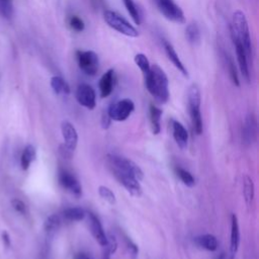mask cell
I'll return each mask as SVG.
<instances>
[{"instance_id": "cell-38", "label": "cell", "mask_w": 259, "mask_h": 259, "mask_svg": "<svg viewBox=\"0 0 259 259\" xmlns=\"http://www.w3.org/2000/svg\"><path fill=\"white\" fill-rule=\"evenodd\" d=\"M2 241H3V244L6 248H9L10 247V244H11V241H10V237H9V234L6 232V231H3L2 232Z\"/></svg>"}, {"instance_id": "cell-2", "label": "cell", "mask_w": 259, "mask_h": 259, "mask_svg": "<svg viewBox=\"0 0 259 259\" xmlns=\"http://www.w3.org/2000/svg\"><path fill=\"white\" fill-rule=\"evenodd\" d=\"M230 30H231V37L237 39L243 46L247 54L248 60L252 66L253 57H254L253 46H252L249 25H248L246 16L241 10H237L233 13Z\"/></svg>"}, {"instance_id": "cell-10", "label": "cell", "mask_w": 259, "mask_h": 259, "mask_svg": "<svg viewBox=\"0 0 259 259\" xmlns=\"http://www.w3.org/2000/svg\"><path fill=\"white\" fill-rule=\"evenodd\" d=\"M76 99L80 105L88 109H93L96 105L95 91L90 85L86 83H82L77 87Z\"/></svg>"}, {"instance_id": "cell-30", "label": "cell", "mask_w": 259, "mask_h": 259, "mask_svg": "<svg viewBox=\"0 0 259 259\" xmlns=\"http://www.w3.org/2000/svg\"><path fill=\"white\" fill-rule=\"evenodd\" d=\"M175 171H176V175L186 186L192 187L195 184V179L189 171H187L181 167H176Z\"/></svg>"}, {"instance_id": "cell-3", "label": "cell", "mask_w": 259, "mask_h": 259, "mask_svg": "<svg viewBox=\"0 0 259 259\" xmlns=\"http://www.w3.org/2000/svg\"><path fill=\"white\" fill-rule=\"evenodd\" d=\"M189 114L191 117L193 130L197 135H200L203 130L202 117L200 112V91L196 84H192L188 89L187 94Z\"/></svg>"}, {"instance_id": "cell-9", "label": "cell", "mask_w": 259, "mask_h": 259, "mask_svg": "<svg viewBox=\"0 0 259 259\" xmlns=\"http://www.w3.org/2000/svg\"><path fill=\"white\" fill-rule=\"evenodd\" d=\"M58 180L60 185L74 196L80 197L82 195V186L79 180L71 172L61 169L58 174Z\"/></svg>"}, {"instance_id": "cell-25", "label": "cell", "mask_w": 259, "mask_h": 259, "mask_svg": "<svg viewBox=\"0 0 259 259\" xmlns=\"http://www.w3.org/2000/svg\"><path fill=\"white\" fill-rule=\"evenodd\" d=\"M51 87L57 94L68 95L71 91L69 84L61 76H53L51 78Z\"/></svg>"}, {"instance_id": "cell-36", "label": "cell", "mask_w": 259, "mask_h": 259, "mask_svg": "<svg viewBox=\"0 0 259 259\" xmlns=\"http://www.w3.org/2000/svg\"><path fill=\"white\" fill-rule=\"evenodd\" d=\"M104 247H105V249H107L109 251L110 254H112V253H114L116 251L117 242H116L115 238L112 235L107 237V243H106V245Z\"/></svg>"}, {"instance_id": "cell-19", "label": "cell", "mask_w": 259, "mask_h": 259, "mask_svg": "<svg viewBox=\"0 0 259 259\" xmlns=\"http://www.w3.org/2000/svg\"><path fill=\"white\" fill-rule=\"evenodd\" d=\"M240 243V231H239V224H238V219L235 213L232 214L231 217V242H230V249L232 255L236 254L238 251Z\"/></svg>"}, {"instance_id": "cell-31", "label": "cell", "mask_w": 259, "mask_h": 259, "mask_svg": "<svg viewBox=\"0 0 259 259\" xmlns=\"http://www.w3.org/2000/svg\"><path fill=\"white\" fill-rule=\"evenodd\" d=\"M67 22H68V25L70 26V28L76 32H81L85 28V23H84L83 19L81 17H79L78 15H75V14L70 15L67 19Z\"/></svg>"}, {"instance_id": "cell-11", "label": "cell", "mask_w": 259, "mask_h": 259, "mask_svg": "<svg viewBox=\"0 0 259 259\" xmlns=\"http://www.w3.org/2000/svg\"><path fill=\"white\" fill-rule=\"evenodd\" d=\"M233 44L235 46V50H236V57H237V62H238V68L243 76V78L245 79V81L247 83H250L251 81V73H250V62L248 60L247 54L243 48V46L235 38H232Z\"/></svg>"}, {"instance_id": "cell-20", "label": "cell", "mask_w": 259, "mask_h": 259, "mask_svg": "<svg viewBox=\"0 0 259 259\" xmlns=\"http://www.w3.org/2000/svg\"><path fill=\"white\" fill-rule=\"evenodd\" d=\"M194 241L197 246H199L202 249H205L207 251H215L219 246L217 238L210 234H204V235L197 236L194 239Z\"/></svg>"}, {"instance_id": "cell-27", "label": "cell", "mask_w": 259, "mask_h": 259, "mask_svg": "<svg viewBox=\"0 0 259 259\" xmlns=\"http://www.w3.org/2000/svg\"><path fill=\"white\" fill-rule=\"evenodd\" d=\"M62 215L66 221L79 222L85 218L86 213L81 207H68L63 210Z\"/></svg>"}, {"instance_id": "cell-41", "label": "cell", "mask_w": 259, "mask_h": 259, "mask_svg": "<svg viewBox=\"0 0 259 259\" xmlns=\"http://www.w3.org/2000/svg\"><path fill=\"white\" fill-rule=\"evenodd\" d=\"M110 257V253L107 249H105V252H104V255H103V259H109Z\"/></svg>"}, {"instance_id": "cell-24", "label": "cell", "mask_w": 259, "mask_h": 259, "mask_svg": "<svg viewBox=\"0 0 259 259\" xmlns=\"http://www.w3.org/2000/svg\"><path fill=\"white\" fill-rule=\"evenodd\" d=\"M185 37L192 46H196L200 42V30L196 22H191L186 26Z\"/></svg>"}, {"instance_id": "cell-23", "label": "cell", "mask_w": 259, "mask_h": 259, "mask_svg": "<svg viewBox=\"0 0 259 259\" xmlns=\"http://www.w3.org/2000/svg\"><path fill=\"white\" fill-rule=\"evenodd\" d=\"M35 149L32 145H27L22 151L21 157H20V166L23 170H27L30 166V164L35 159Z\"/></svg>"}, {"instance_id": "cell-32", "label": "cell", "mask_w": 259, "mask_h": 259, "mask_svg": "<svg viewBox=\"0 0 259 259\" xmlns=\"http://www.w3.org/2000/svg\"><path fill=\"white\" fill-rule=\"evenodd\" d=\"M135 63L140 68L143 75L148 73V71L150 70L151 65H150V62H149V60H148V58L145 54H142V53L137 54L135 56Z\"/></svg>"}, {"instance_id": "cell-33", "label": "cell", "mask_w": 259, "mask_h": 259, "mask_svg": "<svg viewBox=\"0 0 259 259\" xmlns=\"http://www.w3.org/2000/svg\"><path fill=\"white\" fill-rule=\"evenodd\" d=\"M13 14V0H0V15L4 18H11Z\"/></svg>"}, {"instance_id": "cell-7", "label": "cell", "mask_w": 259, "mask_h": 259, "mask_svg": "<svg viewBox=\"0 0 259 259\" xmlns=\"http://www.w3.org/2000/svg\"><path fill=\"white\" fill-rule=\"evenodd\" d=\"M154 2L161 14L168 20L179 24L185 22L184 13L174 0H154Z\"/></svg>"}, {"instance_id": "cell-17", "label": "cell", "mask_w": 259, "mask_h": 259, "mask_svg": "<svg viewBox=\"0 0 259 259\" xmlns=\"http://www.w3.org/2000/svg\"><path fill=\"white\" fill-rule=\"evenodd\" d=\"M163 44V48L165 51L166 56L168 57V59L172 62V64L175 66V68L184 76V77H188V71L185 68V66L183 65V63L181 62L180 58L178 57L175 49L173 48V46L166 39H163L162 41Z\"/></svg>"}, {"instance_id": "cell-16", "label": "cell", "mask_w": 259, "mask_h": 259, "mask_svg": "<svg viewBox=\"0 0 259 259\" xmlns=\"http://www.w3.org/2000/svg\"><path fill=\"white\" fill-rule=\"evenodd\" d=\"M115 84V73L113 69H108L100 78L99 80V91L100 96L102 98H105L109 96L114 88Z\"/></svg>"}, {"instance_id": "cell-13", "label": "cell", "mask_w": 259, "mask_h": 259, "mask_svg": "<svg viewBox=\"0 0 259 259\" xmlns=\"http://www.w3.org/2000/svg\"><path fill=\"white\" fill-rule=\"evenodd\" d=\"M61 130H62V135L64 138L66 150L68 152H73L76 149L77 143H78V134L76 128L71 122L65 120L61 124Z\"/></svg>"}, {"instance_id": "cell-22", "label": "cell", "mask_w": 259, "mask_h": 259, "mask_svg": "<svg viewBox=\"0 0 259 259\" xmlns=\"http://www.w3.org/2000/svg\"><path fill=\"white\" fill-rule=\"evenodd\" d=\"M223 57L225 59V62H226V65H227V68H228V72H229V75H230V78L233 82V84L237 87L240 86V80H239V75H238V71H237V67H236V64L233 60V58L227 53V52H223Z\"/></svg>"}, {"instance_id": "cell-28", "label": "cell", "mask_w": 259, "mask_h": 259, "mask_svg": "<svg viewBox=\"0 0 259 259\" xmlns=\"http://www.w3.org/2000/svg\"><path fill=\"white\" fill-rule=\"evenodd\" d=\"M243 194L246 203L250 205L254 198V184L248 175H244L243 177Z\"/></svg>"}, {"instance_id": "cell-29", "label": "cell", "mask_w": 259, "mask_h": 259, "mask_svg": "<svg viewBox=\"0 0 259 259\" xmlns=\"http://www.w3.org/2000/svg\"><path fill=\"white\" fill-rule=\"evenodd\" d=\"M128 14L131 15L132 19L134 20V22L138 25L141 24L142 22V16L140 13V10L138 8V6L136 5V3L134 2V0H122Z\"/></svg>"}, {"instance_id": "cell-40", "label": "cell", "mask_w": 259, "mask_h": 259, "mask_svg": "<svg viewBox=\"0 0 259 259\" xmlns=\"http://www.w3.org/2000/svg\"><path fill=\"white\" fill-rule=\"evenodd\" d=\"M110 118H109V116L106 114V115H104L103 117H102V125H103V127H108V125H109V123H110Z\"/></svg>"}, {"instance_id": "cell-8", "label": "cell", "mask_w": 259, "mask_h": 259, "mask_svg": "<svg viewBox=\"0 0 259 259\" xmlns=\"http://www.w3.org/2000/svg\"><path fill=\"white\" fill-rule=\"evenodd\" d=\"M134 109L135 104L133 100L124 98L115 103H112L107 110V115L110 119L116 121H123L132 114Z\"/></svg>"}, {"instance_id": "cell-35", "label": "cell", "mask_w": 259, "mask_h": 259, "mask_svg": "<svg viewBox=\"0 0 259 259\" xmlns=\"http://www.w3.org/2000/svg\"><path fill=\"white\" fill-rule=\"evenodd\" d=\"M11 205L12 207L19 213L21 214H26L27 212V207H26V204L19 198H13L11 200Z\"/></svg>"}, {"instance_id": "cell-15", "label": "cell", "mask_w": 259, "mask_h": 259, "mask_svg": "<svg viewBox=\"0 0 259 259\" xmlns=\"http://www.w3.org/2000/svg\"><path fill=\"white\" fill-rule=\"evenodd\" d=\"M257 135V121L253 113H249L244 121L242 128V139L245 144L250 145L256 139Z\"/></svg>"}, {"instance_id": "cell-42", "label": "cell", "mask_w": 259, "mask_h": 259, "mask_svg": "<svg viewBox=\"0 0 259 259\" xmlns=\"http://www.w3.org/2000/svg\"><path fill=\"white\" fill-rule=\"evenodd\" d=\"M220 259H233L232 257H229V256H226V255H223L220 257Z\"/></svg>"}, {"instance_id": "cell-14", "label": "cell", "mask_w": 259, "mask_h": 259, "mask_svg": "<svg viewBox=\"0 0 259 259\" xmlns=\"http://www.w3.org/2000/svg\"><path fill=\"white\" fill-rule=\"evenodd\" d=\"M88 225L90 232L95 239V241L100 245V246H105L107 243V236L104 233V230L102 228V225L99 221V219L92 212H88Z\"/></svg>"}, {"instance_id": "cell-6", "label": "cell", "mask_w": 259, "mask_h": 259, "mask_svg": "<svg viewBox=\"0 0 259 259\" xmlns=\"http://www.w3.org/2000/svg\"><path fill=\"white\" fill-rule=\"evenodd\" d=\"M78 67L87 76H95L99 68L98 55L93 51L78 50L75 53Z\"/></svg>"}, {"instance_id": "cell-34", "label": "cell", "mask_w": 259, "mask_h": 259, "mask_svg": "<svg viewBox=\"0 0 259 259\" xmlns=\"http://www.w3.org/2000/svg\"><path fill=\"white\" fill-rule=\"evenodd\" d=\"M98 193L99 195L104 199L106 200L107 202H109L110 204H114L115 203V195L114 193L111 191L110 188H108L107 186H104V185H100L98 187Z\"/></svg>"}, {"instance_id": "cell-4", "label": "cell", "mask_w": 259, "mask_h": 259, "mask_svg": "<svg viewBox=\"0 0 259 259\" xmlns=\"http://www.w3.org/2000/svg\"><path fill=\"white\" fill-rule=\"evenodd\" d=\"M103 18L108 26L117 32L124 34L131 37H137L139 35V31L134 27L124 17L112 10H105L103 13Z\"/></svg>"}, {"instance_id": "cell-21", "label": "cell", "mask_w": 259, "mask_h": 259, "mask_svg": "<svg viewBox=\"0 0 259 259\" xmlns=\"http://www.w3.org/2000/svg\"><path fill=\"white\" fill-rule=\"evenodd\" d=\"M150 112V120L152 124V131L155 135H158L161 132V116L162 110L154 104H150L149 107Z\"/></svg>"}, {"instance_id": "cell-37", "label": "cell", "mask_w": 259, "mask_h": 259, "mask_svg": "<svg viewBox=\"0 0 259 259\" xmlns=\"http://www.w3.org/2000/svg\"><path fill=\"white\" fill-rule=\"evenodd\" d=\"M125 245H126V248H127L130 254H131L134 258H136V257L138 256V253H139V248H138V246H137L132 240H130L128 238H125Z\"/></svg>"}, {"instance_id": "cell-26", "label": "cell", "mask_w": 259, "mask_h": 259, "mask_svg": "<svg viewBox=\"0 0 259 259\" xmlns=\"http://www.w3.org/2000/svg\"><path fill=\"white\" fill-rule=\"evenodd\" d=\"M61 224H62V219H61L60 214H57V213L51 214L50 217L47 218L45 225H44L46 233L50 236L54 235L60 229Z\"/></svg>"}, {"instance_id": "cell-1", "label": "cell", "mask_w": 259, "mask_h": 259, "mask_svg": "<svg viewBox=\"0 0 259 259\" xmlns=\"http://www.w3.org/2000/svg\"><path fill=\"white\" fill-rule=\"evenodd\" d=\"M145 85L149 93L159 103H166L169 99V82L162 68L154 64L144 75Z\"/></svg>"}, {"instance_id": "cell-12", "label": "cell", "mask_w": 259, "mask_h": 259, "mask_svg": "<svg viewBox=\"0 0 259 259\" xmlns=\"http://www.w3.org/2000/svg\"><path fill=\"white\" fill-rule=\"evenodd\" d=\"M113 175L115 176V178L118 180V182L120 184L123 185V187L134 196H140L142 194V186L139 182L138 179H136L135 177L126 174V173H123V172H120V171H117V170H113L111 169Z\"/></svg>"}, {"instance_id": "cell-39", "label": "cell", "mask_w": 259, "mask_h": 259, "mask_svg": "<svg viewBox=\"0 0 259 259\" xmlns=\"http://www.w3.org/2000/svg\"><path fill=\"white\" fill-rule=\"evenodd\" d=\"M74 259H92V258L86 253H78L75 255Z\"/></svg>"}, {"instance_id": "cell-5", "label": "cell", "mask_w": 259, "mask_h": 259, "mask_svg": "<svg viewBox=\"0 0 259 259\" xmlns=\"http://www.w3.org/2000/svg\"><path fill=\"white\" fill-rule=\"evenodd\" d=\"M107 160L111 169L126 173L135 177L139 181L143 179L144 173L142 169L139 167V165H137L134 161L117 155H108Z\"/></svg>"}, {"instance_id": "cell-18", "label": "cell", "mask_w": 259, "mask_h": 259, "mask_svg": "<svg viewBox=\"0 0 259 259\" xmlns=\"http://www.w3.org/2000/svg\"><path fill=\"white\" fill-rule=\"evenodd\" d=\"M172 131H173V137L179 148L184 149L187 146L188 142V133L186 128L183 126L181 122L178 120L172 121Z\"/></svg>"}]
</instances>
